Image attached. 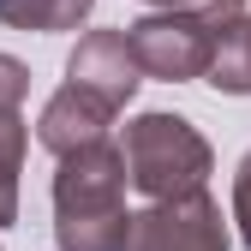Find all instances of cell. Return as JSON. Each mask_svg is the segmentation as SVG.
Here are the masks:
<instances>
[{"label":"cell","instance_id":"52a82bcc","mask_svg":"<svg viewBox=\"0 0 251 251\" xmlns=\"http://www.w3.org/2000/svg\"><path fill=\"white\" fill-rule=\"evenodd\" d=\"M209 84L227 90V96H251V12L215 30V66Z\"/></svg>","mask_w":251,"mask_h":251},{"label":"cell","instance_id":"6da1fadb","mask_svg":"<svg viewBox=\"0 0 251 251\" xmlns=\"http://www.w3.org/2000/svg\"><path fill=\"white\" fill-rule=\"evenodd\" d=\"M126 150L120 144H84L54 174V239L60 251H126L132 215H126Z\"/></svg>","mask_w":251,"mask_h":251},{"label":"cell","instance_id":"3957f363","mask_svg":"<svg viewBox=\"0 0 251 251\" xmlns=\"http://www.w3.org/2000/svg\"><path fill=\"white\" fill-rule=\"evenodd\" d=\"M126 36H132L144 78L192 84V78H209V66H215V24L203 12H150Z\"/></svg>","mask_w":251,"mask_h":251},{"label":"cell","instance_id":"5b68a950","mask_svg":"<svg viewBox=\"0 0 251 251\" xmlns=\"http://www.w3.org/2000/svg\"><path fill=\"white\" fill-rule=\"evenodd\" d=\"M66 84L96 90L102 102L126 108L132 90L144 84V66H138V54H132V36H126V30H90V36H78V48L66 60Z\"/></svg>","mask_w":251,"mask_h":251},{"label":"cell","instance_id":"ba28073f","mask_svg":"<svg viewBox=\"0 0 251 251\" xmlns=\"http://www.w3.org/2000/svg\"><path fill=\"white\" fill-rule=\"evenodd\" d=\"M96 0H0V24L12 30H78Z\"/></svg>","mask_w":251,"mask_h":251},{"label":"cell","instance_id":"7a4b0ae2","mask_svg":"<svg viewBox=\"0 0 251 251\" xmlns=\"http://www.w3.org/2000/svg\"><path fill=\"white\" fill-rule=\"evenodd\" d=\"M126 168H132V185L150 203L168 198H192L209 179V144L185 114H138L126 126Z\"/></svg>","mask_w":251,"mask_h":251},{"label":"cell","instance_id":"277c9868","mask_svg":"<svg viewBox=\"0 0 251 251\" xmlns=\"http://www.w3.org/2000/svg\"><path fill=\"white\" fill-rule=\"evenodd\" d=\"M126 251H227V222L209 192L168 198L132 215V245Z\"/></svg>","mask_w":251,"mask_h":251},{"label":"cell","instance_id":"7c38bea8","mask_svg":"<svg viewBox=\"0 0 251 251\" xmlns=\"http://www.w3.org/2000/svg\"><path fill=\"white\" fill-rule=\"evenodd\" d=\"M150 6H162V12H198L203 0H150Z\"/></svg>","mask_w":251,"mask_h":251},{"label":"cell","instance_id":"30bf717a","mask_svg":"<svg viewBox=\"0 0 251 251\" xmlns=\"http://www.w3.org/2000/svg\"><path fill=\"white\" fill-rule=\"evenodd\" d=\"M24 90H30V66L12 60V54H0V108H18Z\"/></svg>","mask_w":251,"mask_h":251},{"label":"cell","instance_id":"8fae6325","mask_svg":"<svg viewBox=\"0 0 251 251\" xmlns=\"http://www.w3.org/2000/svg\"><path fill=\"white\" fill-rule=\"evenodd\" d=\"M233 222H239V239L251 251V155H245L239 174H233Z\"/></svg>","mask_w":251,"mask_h":251},{"label":"cell","instance_id":"9c48e42d","mask_svg":"<svg viewBox=\"0 0 251 251\" xmlns=\"http://www.w3.org/2000/svg\"><path fill=\"white\" fill-rule=\"evenodd\" d=\"M24 114L18 108H0V185H18V168H24Z\"/></svg>","mask_w":251,"mask_h":251},{"label":"cell","instance_id":"8992f818","mask_svg":"<svg viewBox=\"0 0 251 251\" xmlns=\"http://www.w3.org/2000/svg\"><path fill=\"white\" fill-rule=\"evenodd\" d=\"M114 114H120V108L102 102L96 90L60 84L54 96H48V108H42V120H36V138H42V150H54L60 162H66L72 150L102 144V132H108V120H114Z\"/></svg>","mask_w":251,"mask_h":251}]
</instances>
